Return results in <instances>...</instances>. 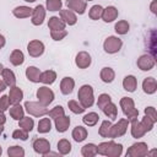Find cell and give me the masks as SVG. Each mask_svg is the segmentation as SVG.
Instances as JSON below:
<instances>
[{"instance_id":"obj_1","label":"cell","mask_w":157,"mask_h":157,"mask_svg":"<svg viewBox=\"0 0 157 157\" xmlns=\"http://www.w3.org/2000/svg\"><path fill=\"white\" fill-rule=\"evenodd\" d=\"M123 153V146L114 141L101 142L97 146V155L108 156V157H119Z\"/></svg>"},{"instance_id":"obj_2","label":"cell","mask_w":157,"mask_h":157,"mask_svg":"<svg viewBox=\"0 0 157 157\" xmlns=\"http://www.w3.org/2000/svg\"><path fill=\"white\" fill-rule=\"evenodd\" d=\"M77 98L78 102L81 103V105L86 109L93 105L94 103V96H93V88L90 85H83L81 86V88L78 90L77 93Z\"/></svg>"},{"instance_id":"obj_3","label":"cell","mask_w":157,"mask_h":157,"mask_svg":"<svg viewBox=\"0 0 157 157\" xmlns=\"http://www.w3.org/2000/svg\"><path fill=\"white\" fill-rule=\"evenodd\" d=\"M119 104H120V108H121L123 113L128 118V120H131V119L137 118L139 110L135 108V103H134L132 98H130V97H123L120 99Z\"/></svg>"},{"instance_id":"obj_4","label":"cell","mask_w":157,"mask_h":157,"mask_svg":"<svg viewBox=\"0 0 157 157\" xmlns=\"http://www.w3.org/2000/svg\"><path fill=\"white\" fill-rule=\"evenodd\" d=\"M23 108L26 109V112L33 117H43L45 114H48V108L43 104H40L39 102H32V101H27L23 105Z\"/></svg>"},{"instance_id":"obj_5","label":"cell","mask_w":157,"mask_h":157,"mask_svg":"<svg viewBox=\"0 0 157 157\" xmlns=\"http://www.w3.org/2000/svg\"><path fill=\"white\" fill-rule=\"evenodd\" d=\"M121 45H123V40L120 38H118L115 36H110L104 40L103 49L108 54H114V53H118L121 49Z\"/></svg>"},{"instance_id":"obj_6","label":"cell","mask_w":157,"mask_h":157,"mask_svg":"<svg viewBox=\"0 0 157 157\" xmlns=\"http://www.w3.org/2000/svg\"><path fill=\"white\" fill-rule=\"evenodd\" d=\"M147 155H148V146L146 142H136L131 145L126 151L128 157H144Z\"/></svg>"},{"instance_id":"obj_7","label":"cell","mask_w":157,"mask_h":157,"mask_svg":"<svg viewBox=\"0 0 157 157\" xmlns=\"http://www.w3.org/2000/svg\"><path fill=\"white\" fill-rule=\"evenodd\" d=\"M128 125H129V120L128 119H119L117 124H114V125L112 124L110 131H109V137L110 139H115V137L123 136L128 130Z\"/></svg>"},{"instance_id":"obj_8","label":"cell","mask_w":157,"mask_h":157,"mask_svg":"<svg viewBox=\"0 0 157 157\" xmlns=\"http://www.w3.org/2000/svg\"><path fill=\"white\" fill-rule=\"evenodd\" d=\"M37 98H38V102H39L40 104L48 107V105L54 101V92H53L50 88L45 87V86L39 87V88L37 90Z\"/></svg>"},{"instance_id":"obj_9","label":"cell","mask_w":157,"mask_h":157,"mask_svg":"<svg viewBox=\"0 0 157 157\" xmlns=\"http://www.w3.org/2000/svg\"><path fill=\"white\" fill-rule=\"evenodd\" d=\"M27 52L32 58H38L44 53V44L38 39H33L27 45Z\"/></svg>"},{"instance_id":"obj_10","label":"cell","mask_w":157,"mask_h":157,"mask_svg":"<svg viewBox=\"0 0 157 157\" xmlns=\"http://www.w3.org/2000/svg\"><path fill=\"white\" fill-rule=\"evenodd\" d=\"M156 61H155V56L150 55V54H144L137 59V67L142 71H150L153 69Z\"/></svg>"},{"instance_id":"obj_11","label":"cell","mask_w":157,"mask_h":157,"mask_svg":"<svg viewBox=\"0 0 157 157\" xmlns=\"http://www.w3.org/2000/svg\"><path fill=\"white\" fill-rule=\"evenodd\" d=\"M32 23L34 26H40L43 22H44V18H45V9L43 5H37L34 9H33V12H32Z\"/></svg>"},{"instance_id":"obj_12","label":"cell","mask_w":157,"mask_h":157,"mask_svg":"<svg viewBox=\"0 0 157 157\" xmlns=\"http://www.w3.org/2000/svg\"><path fill=\"white\" fill-rule=\"evenodd\" d=\"M32 146H33V150L37 153L43 155V156H45L50 151V142L48 140H45V139H36L33 141Z\"/></svg>"},{"instance_id":"obj_13","label":"cell","mask_w":157,"mask_h":157,"mask_svg":"<svg viewBox=\"0 0 157 157\" xmlns=\"http://www.w3.org/2000/svg\"><path fill=\"white\" fill-rule=\"evenodd\" d=\"M66 6H67L69 10H71V11L78 13V15H82L86 11L87 1H85V0H67Z\"/></svg>"},{"instance_id":"obj_14","label":"cell","mask_w":157,"mask_h":157,"mask_svg":"<svg viewBox=\"0 0 157 157\" xmlns=\"http://www.w3.org/2000/svg\"><path fill=\"white\" fill-rule=\"evenodd\" d=\"M92 63L91 55L87 52H80L77 53L76 58H75V64L78 69H87Z\"/></svg>"},{"instance_id":"obj_15","label":"cell","mask_w":157,"mask_h":157,"mask_svg":"<svg viewBox=\"0 0 157 157\" xmlns=\"http://www.w3.org/2000/svg\"><path fill=\"white\" fill-rule=\"evenodd\" d=\"M23 98V92L20 87L17 86H12L10 87V92H9V101L10 104H17L22 101Z\"/></svg>"},{"instance_id":"obj_16","label":"cell","mask_w":157,"mask_h":157,"mask_svg":"<svg viewBox=\"0 0 157 157\" xmlns=\"http://www.w3.org/2000/svg\"><path fill=\"white\" fill-rule=\"evenodd\" d=\"M60 18L65 22V25H69V26H74L76 22H77V17L75 15L74 11L71 10H60Z\"/></svg>"},{"instance_id":"obj_17","label":"cell","mask_w":157,"mask_h":157,"mask_svg":"<svg viewBox=\"0 0 157 157\" xmlns=\"http://www.w3.org/2000/svg\"><path fill=\"white\" fill-rule=\"evenodd\" d=\"M118 9L114 6H107L105 9H103L102 12V18L104 22H113L117 17H118Z\"/></svg>"},{"instance_id":"obj_18","label":"cell","mask_w":157,"mask_h":157,"mask_svg":"<svg viewBox=\"0 0 157 157\" xmlns=\"http://www.w3.org/2000/svg\"><path fill=\"white\" fill-rule=\"evenodd\" d=\"M145 134H146V131H145L144 126L141 125V123H140L136 118H135V119H131V135H132V137L140 139V137H142Z\"/></svg>"},{"instance_id":"obj_19","label":"cell","mask_w":157,"mask_h":157,"mask_svg":"<svg viewBox=\"0 0 157 157\" xmlns=\"http://www.w3.org/2000/svg\"><path fill=\"white\" fill-rule=\"evenodd\" d=\"M75 87V81L72 77H64L60 82V91L63 94H70Z\"/></svg>"},{"instance_id":"obj_20","label":"cell","mask_w":157,"mask_h":157,"mask_svg":"<svg viewBox=\"0 0 157 157\" xmlns=\"http://www.w3.org/2000/svg\"><path fill=\"white\" fill-rule=\"evenodd\" d=\"M142 90L147 94H152L157 91V81L153 77H146L142 82Z\"/></svg>"},{"instance_id":"obj_21","label":"cell","mask_w":157,"mask_h":157,"mask_svg":"<svg viewBox=\"0 0 157 157\" xmlns=\"http://www.w3.org/2000/svg\"><path fill=\"white\" fill-rule=\"evenodd\" d=\"M33 9L28 7V6H17L12 10V13L15 17L17 18H27L29 16H32Z\"/></svg>"},{"instance_id":"obj_22","label":"cell","mask_w":157,"mask_h":157,"mask_svg":"<svg viewBox=\"0 0 157 157\" xmlns=\"http://www.w3.org/2000/svg\"><path fill=\"white\" fill-rule=\"evenodd\" d=\"M123 87L128 92H135V90L137 87V80H136V77L132 76V75L125 76L124 80H123Z\"/></svg>"},{"instance_id":"obj_23","label":"cell","mask_w":157,"mask_h":157,"mask_svg":"<svg viewBox=\"0 0 157 157\" xmlns=\"http://www.w3.org/2000/svg\"><path fill=\"white\" fill-rule=\"evenodd\" d=\"M54 120H55V128H56L58 132H65L69 129V125H70V118L69 117L63 115V117H59Z\"/></svg>"},{"instance_id":"obj_24","label":"cell","mask_w":157,"mask_h":157,"mask_svg":"<svg viewBox=\"0 0 157 157\" xmlns=\"http://www.w3.org/2000/svg\"><path fill=\"white\" fill-rule=\"evenodd\" d=\"M1 76H2L4 82L6 83V86H9V87L16 86V76H15V74H13L10 69L4 67L2 72H1Z\"/></svg>"},{"instance_id":"obj_25","label":"cell","mask_w":157,"mask_h":157,"mask_svg":"<svg viewBox=\"0 0 157 157\" xmlns=\"http://www.w3.org/2000/svg\"><path fill=\"white\" fill-rule=\"evenodd\" d=\"M56 80V74L53 70H47L40 72V77H39V82L45 83V85H52L54 83V81Z\"/></svg>"},{"instance_id":"obj_26","label":"cell","mask_w":157,"mask_h":157,"mask_svg":"<svg viewBox=\"0 0 157 157\" xmlns=\"http://www.w3.org/2000/svg\"><path fill=\"white\" fill-rule=\"evenodd\" d=\"M71 136L76 142H82L87 137V130L83 126H76V128H74Z\"/></svg>"},{"instance_id":"obj_27","label":"cell","mask_w":157,"mask_h":157,"mask_svg":"<svg viewBox=\"0 0 157 157\" xmlns=\"http://www.w3.org/2000/svg\"><path fill=\"white\" fill-rule=\"evenodd\" d=\"M65 22L61 20V18H59V17H56V16H53V17H50L49 18V21H48V27H49V29L50 31H56V29H65Z\"/></svg>"},{"instance_id":"obj_28","label":"cell","mask_w":157,"mask_h":157,"mask_svg":"<svg viewBox=\"0 0 157 157\" xmlns=\"http://www.w3.org/2000/svg\"><path fill=\"white\" fill-rule=\"evenodd\" d=\"M26 77L31 81V82H39V77H40V70L36 66H28L26 69Z\"/></svg>"},{"instance_id":"obj_29","label":"cell","mask_w":157,"mask_h":157,"mask_svg":"<svg viewBox=\"0 0 157 157\" xmlns=\"http://www.w3.org/2000/svg\"><path fill=\"white\" fill-rule=\"evenodd\" d=\"M99 76H101V80H102L103 82L110 83V82H113V80L115 78V72H114V70H113L112 67H103V69L101 70Z\"/></svg>"},{"instance_id":"obj_30","label":"cell","mask_w":157,"mask_h":157,"mask_svg":"<svg viewBox=\"0 0 157 157\" xmlns=\"http://www.w3.org/2000/svg\"><path fill=\"white\" fill-rule=\"evenodd\" d=\"M103 113L105 114V117L110 118V120H115L117 119V115H118V108L114 103L109 102L108 104H105L103 108H102Z\"/></svg>"},{"instance_id":"obj_31","label":"cell","mask_w":157,"mask_h":157,"mask_svg":"<svg viewBox=\"0 0 157 157\" xmlns=\"http://www.w3.org/2000/svg\"><path fill=\"white\" fill-rule=\"evenodd\" d=\"M10 115H11L12 119H15V120L18 121L20 119H22L25 117V109H23V107L20 103L12 104V107L10 108Z\"/></svg>"},{"instance_id":"obj_32","label":"cell","mask_w":157,"mask_h":157,"mask_svg":"<svg viewBox=\"0 0 157 157\" xmlns=\"http://www.w3.org/2000/svg\"><path fill=\"white\" fill-rule=\"evenodd\" d=\"M25 61V55L20 49H15L12 50V53L10 54V63L15 66H18L21 64H23Z\"/></svg>"},{"instance_id":"obj_33","label":"cell","mask_w":157,"mask_h":157,"mask_svg":"<svg viewBox=\"0 0 157 157\" xmlns=\"http://www.w3.org/2000/svg\"><path fill=\"white\" fill-rule=\"evenodd\" d=\"M50 129H52V121H50L49 118H42V119L38 121V128H37L38 132H40V134H47V132L50 131Z\"/></svg>"},{"instance_id":"obj_34","label":"cell","mask_w":157,"mask_h":157,"mask_svg":"<svg viewBox=\"0 0 157 157\" xmlns=\"http://www.w3.org/2000/svg\"><path fill=\"white\" fill-rule=\"evenodd\" d=\"M18 126L21 129H23L25 131L29 132L34 126V120L32 118H29V117H23L22 119L18 120Z\"/></svg>"},{"instance_id":"obj_35","label":"cell","mask_w":157,"mask_h":157,"mask_svg":"<svg viewBox=\"0 0 157 157\" xmlns=\"http://www.w3.org/2000/svg\"><path fill=\"white\" fill-rule=\"evenodd\" d=\"M99 120V115L94 112H91L88 114H86L83 118H82V121L83 124H86L87 126H94Z\"/></svg>"},{"instance_id":"obj_36","label":"cell","mask_w":157,"mask_h":157,"mask_svg":"<svg viewBox=\"0 0 157 157\" xmlns=\"http://www.w3.org/2000/svg\"><path fill=\"white\" fill-rule=\"evenodd\" d=\"M81 153L83 157H93L97 155V146L94 144H86L81 148Z\"/></svg>"},{"instance_id":"obj_37","label":"cell","mask_w":157,"mask_h":157,"mask_svg":"<svg viewBox=\"0 0 157 157\" xmlns=\"http://www.w3.org/2000/svg\"><path fill=\"white\" fill-rule=\"evenodd\" d=\"M58 151L60 155H67L71 151V144L66 139H61L58 142Z\"/></svg>"},{"instance_id":"obj_38","label":"cell","mask_w":157,"mask_h":157,"mask_svg":"<svg viewBox=\"0 0 157 157\" xmlns=\"http://www.w3.org/2000/svg\"><path fill=\"white\" fill-rule=\"evenodd\" d=\"M102 12H103V7L101 5H93L90 11H88V16L91 20H99L102 17Z\"/></svg>"},{"instance_id":"obj_39","label":"cell","mask_w":157,"mask_h":157,"mask_svg":"<svg viewBox=\"0 0 157 157\" xmlns=\"http://www.w3.org/2000/svg\"><path fill=\"white\" fill-rule=\"evenodd\" d=\"M129 28H130V25L128 23V21H124V20L118 21L114 26V29L118 34H126L129 32Z\"/></svg>"},{"instance_id":"obj_40","label":"cell","mask_w":157,"mask_h":157,"mask_svg":"<svg viewBox=\"0 0 157 157\" xmlns=\"http://www.w3.org/2000/svg\"><path fill=\"white\" fill-rule=\"evenodd\" d=\"M67 105H69V109L72 112V113H75V114H81V113H83L85 112V108L81 105V103L80 102H77V101H69L67 102Z\"/></svg>"},{"instance_id":"obj_41","label":"cell","mask_w":157,"mask_h":157,"mask_svg":"<svg viewBox=\"0 0 157 157\" xmlns=\"http://www.w3.org/2000/svg\"><path fill=\"white\" fill-rule=\"evenodd\" d=\"M110 126H112V123H110L109 120L102 121V124H101V126H99V130H98V134H99L102 137H109Z\"/></svg>"},{"instance_id":"obj_42","label":"cell","mask_w":157,"mask_h":157,"mask_svg":"<svg viewBox=\"0 0 157 157\" xmlns=\"http://www.w3.org/2000/svg\"><path fill=\"white\" fill-rule=\"evenodd\" d=\"M7 155L10 157H23L25 150L21 146H11L7 148Z\"/></svg>"},{"instance_id":"obj_43","label":"cell","mask_w":157,"mask_h":157,"mask_svg":"<svg viewBox=\"0 0 157 157\" xmlns=\"http://www.w3.org/2000/svg\"><path fill=\"white\" fill-rule=\"evenodd\" d=\"M63 6L61 0H47V10L49 11H60Z\"/></svg>"},{"instance_id":"obj_44","label":"cell","mask_w":157,"mask_h":157,"mask_svg":"<svg viewBox=\"0 0 157 157\" xmlns=\"http://www.w3.org/2000/svg\"><path fill=\"white\" fill-rule=\"evenodd\" d=\"M48 115H49L50 118H53V119H56V118H59V117L65 115V110H64V108H63L61 105H56V107H54L53 109L48 110Z\"/></svg>"},{"instance_id":"obj_45","label":"cell","mask_w":157,"mask_h":157,"mask_svg":"<svg viewBox=\"0 0 157 157\" xmlns=\"http://www.w3.org/2000/svg\"><path fill=\"white\" fill-rule=\"evenodd\" d=\"M67 36V31L65 29H56V31H50V37L54 40H61Z\"/></svg>"},{"instance_id":"obj_46","label":"cell","mask_w":157,"mask_h":157,"mask_svg":"<svg viewBox=\"0 0 157 157\" xmlns=\"http://www.w3.org/2000/svg\"><path fill=\"white\" fill-rule=\"evenodd\" d=\"M140 123H141V125L144 126V129H145L146 132H147V131H151V130L153 129V125H155V121H153L152 119H150L147 115H145Z\"/></svg>"},{"instance_id":"obj_47","label":"cell","mask_w":157,"mask_h":157,"mask_svg":"<svg viewBox=\"0 0 157 157\" xmlns=\"http://www.w3.org/2000/svg\"><path fill=\"white\" fill-rule=\"evenodd\" d=\"M109 102H112V98H110V96L109 94H107V93H102L99 97H98V101H97V105H98V108H103L105 104H108Z\"/></svg>"},{"instance_id":"obj_48","label":"cell","mask_w":157,"mask_h":157,"mask_svg":"<svg viewBox=\"0 0 157 157\" xmlns=\"http://www.w3.org/2000/svg\"><path fill=\"white\" fill-rule=\"evenodd\" d=\"M12 137H13V139H20V140H22V141H26V140L28 139V132L20 128V129H17V130H15V131L12 132Z\"/></svg>"},{"instance_id":"obj_49","label":"cell","mask_w":157,"mask_h":157,"mask_svg":"<svg viewBox=\"0 0 157 157\" xmlns=\"http://www.w3.org/2000/svg\"><path fill=\"white\" fill-rule=\"evenodd\" d=\"M145 115H147L150 119H152L155 123L157 121V112L153 107H146L145 108Z\"/></svg>"},{"instance_id":"obj_50","label":"cell","mask_w":157,"mask_h":157,"mask_svg":"<svg viewBox=\"0 0 157 157\" xmlns=\"http://www.w3.org/2000/svg\"><path fill=\"white\" fill-rule=\"evenodd\" d=\"M10 105V101H9V96H2L0 97V110H6L9 109Z\"/></svg>"},{"instance_id":"obj_51","label":"cell","mask_w":157,"mask_h":157,"mask_svg":"<svg viewBox=\"0 0 157 157\" xmlns=\"http://www.w3.org/2000/svg\"><path fill=\"white\" fill-rule=\"evenodd\" d=\"M6 123V117L2 110H0V125H4Z\"/></svg>"},{"instance_id":"obj_52","label":"cell","mask_w":157,"mask_h":157,"mask_svg":"<svg viewBox=\"0 0 157 157\" xmlns=\"http://www.w3.org/2000/svg\"><path fill=\"white\" fill-rule=\"evenodd\" d=\"M156 6H157V1H156V0H153V1H152V4H151V6H150V9H151V11H152L153 13H157Z\"/></svg>"},{"instance_id":"obj_53","label":"cell","mask_w":157,"mask_h":157,"mask_svg":"<svg viewBox=\"0 0 157 157\" xmlns=\"http://www.w3.org/2000/svg\"><path fill=\"white\" fill-rule=\"evenodd\" d=\"M5 43H6V40H5V37L2 36V34H0V49L5 45Z\"/></svg>"},{"instance_id":"obj_54","label":"cell","mask_w":157,"mask_h":157,"mask_svg":"<svg viewBox=\"0 0 157 157\" xmlns=\"http://www.w3.org/2000/svg\"><path fill=\"white\" fill-rule=\"evenodd\" d=\"M5 88H6V83L4 82V80H0V92L5 91Z\"/></svg>"},{"instance_id":"obj_55","label":"cell","mask_w":157,"mask_h":157,"mask_svg":"<svg viewBox=\"0 0 157 157\" xmlns=\"http://www.w3.org/2000/svg\"><path fill=\"white\" fill-rule=\"evenodd\" d=\"M2 70H4V66H2V64L0 63V75H1V72H2Z\"/></svg>"},{"instance_id":"obj_56","label":"cell","mask_w":157,"mask_h":157,"mask_svg":"<svg viewBox=\"0 0 157 157\" xmlns=\"http://www.w3.org/2000/svg\"><path fill=\"white\" fill-rule=\"evenodd\" d=\"M2 131H4V128H2V125H0V135L2 134Z\"/></svg>"},{"instance_id":"obj_57","label":"cell","mask_w":157,"mask_h":157,"mask_svg":"<svg viewBox=\"0 0 157 157\" xmlns=\"http://www.w3.org/2000/svg\"><path fill=\"white\" fill-rule=\"evenodd\" d=\"M25 1H27V2H34L36 0H25Z\"/></svg>"},{"instance_id":"obj_58","label":"cell","mask_w":157,"mask_h":157,"mask_svg":"<svg viewBox=\"0 0 157 157\" xmlns=\"http://www.w3.org/2000/svg\"><path fill=\"white\" fill-rule=\"evenodd\" d=\"M1 153H2V148H1V146H0V156H1Z\"/></svg>"},{"instance_id":"obj_59","label":"cell","mask_w":157,"mask_h":157,"mask_svg":"<svg viewBox=\"0 0 157 157\" xmlns=\"http://www.w3.org/2000/svg\"><path fill=\"white\" fill-rule=\"evenodd\" d=\"M85 1H93V0H85Z\"/></svg>"}]
</instances>
